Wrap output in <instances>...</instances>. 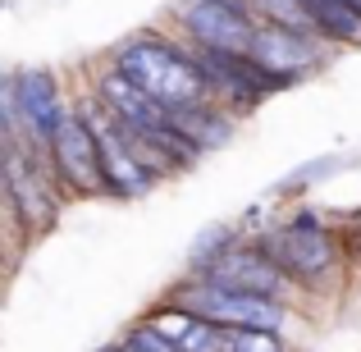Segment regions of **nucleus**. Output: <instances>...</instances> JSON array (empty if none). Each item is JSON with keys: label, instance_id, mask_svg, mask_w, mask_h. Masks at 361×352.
Returning a JSON list of instances; mask_svg holds the SVG:
<instances>
[{"label": "nucleus", "instance_id": "obj_5", "mask_svg": "<svg viewBox=\"0 0 361 352\" xmlns=\"http://www.w3.org/2000/svg\"><path fill=\"white\" fill-rule=\"evenodd\" d=\"M46 160H51V174L60 183L64 197L73 202H92V197H106V174H101V138L92 128V119L82 115V106H73L60 119L55 138L46 142Z\"/></svg>", "mask_w": 361, "mask_h": 352}, {"label": "nucleus", "instance_id": "obj_1", "mask_svg": "<svg viewBox=\"0 0 361 352\" xmlns=\"http://www.w3.org/2000/svg\"><path fill=\"white\" fill-rule=\"evenodd\" d=\"M110 64H115L123 78L137 83L147 97H156L169 115L215 101L211 78H206L202 60H197V51L188 42H169L160 32H142V37H128L123 46H115Z\"/></svg>", "mask_w": 361, "mask_h": 352}, {"label": "nucleus", "instance_id": "obj_19", "mask_svg": "<svg viewBox=\"0 0 361 352\" xmlns=\"http://www.w3.org/2000/svg\"><path fill=\"white\" fill-rule=\"evenodd\" d=\"M211 352H220V348H211Z\"/></svg>", "mask_w": 361, "mask_h": 352}, {"label": "nucleus", "instance_id": "obj_17", "mask_svg": "<svg viewBox=\"0 0 361 352\" xmlns=\"http://www.w3.org/2000/svg\"><path fill=\"white\" fill-rule=\"evenodd\" d=\"M106 352H133V344H128V339H123V344H115V348H106Z\"/></svg>", "mask_w": 361, "mask_h": 352}, {"label": "nucleus", "instance_id": "obj_11", "mask_svg": "<svg viewBox=\"0 0 361 352\" xmlns=\"http://www.w3.org/2000/svg\"><path fill=\"white\" fill-rule=\"evenodd\" d=\"M92 92H97L101 106H106L110 115L123 123V128H133V133H156V128H165V123H169V110L160 106L156 97H147V92H142L133 78H123L115 64L97 69Z\"/></svg>", "mask_w": 361, "mask_h": 352}, {"label": "nucleus", "instance_id": "obj_12", "mask_svg": "<svg viewBox=\"0 0 361 352\" xmlns=\"http://www.w3.org/2000/svg\"><path fill=\"white\" fill-rule=\"evenodd\" d=\"M174 123H178V128H183L202 151H215V147H224V142L233 138V128H238V115H229L220 101H211V106L174 110Z\"/></svg>", "mask_w": 361, "mask_h": 352}, {"label": "nucleus", "instance_id": "obj_18", "mask_svg": "<svg viewBox=\"0 0 361 352\" xmlns=\"http://www.w3.org/2000/svg\"><path fill=\"white\" fill-rule=\"evenodd\" d=\"M353 5H357V9H361V0H353Z\"/></svg>", "mask_w": 361, "mask_h": 352}, {"label": "nucleus", "instance_id": "obj_10", "mask_svg": "<svg viewBox=\"0 0 361 352\" xmlns=\"http://www.w3.org/2000/svg\"><path fill=\"white\" fill-rule=\"evenodd\" d=\"M197 279H211V284H220V289H238V293L279 298V302H288V293L298 289V284L279 270V261H274L261 243H233L229 252L215 256V261L206 265Z\"/></svg>", "mask_w": 361, "mask_h": 352}, {"label": "nucleus", "instance_id": "obj_14", "mask_svg": "<svg viewBox=\"0 0 361 352\" xmlns=\"http://www.w3.org/2000/svg\"><path fill=\"white\" fill-rule=\"evenodd\" d=\"M256 18L261 23H279V28H298V32H320L316 18H311V9L302 5V0H252Z\"/></svg>", "mask_w": 361, "mask_h": 352}, {"label": "nucleus", "instance_id": "obj_3", "mask_svg": "<svg viewBox=\"0 0 361 352\" xmlns=\"http://www.w3.org/2000/svg\"><path fill=\"white\" fill-rule=\"evenodd\" d=\"M5 202H9V215L32 233L51 229L64 202L46 151H32L18 138H5Z\"/></svg>", "mask_w": 361, "mask_h": 352}, {"label": "nucleus", "instance_id": "obj_16", "mask_svg": "<svg viewBox=\"0 0 361 352\" xmlns=\"http://www.w3.org/2000/svg\"><path fill=\"white\" fill-rule=\"evenodd\" d=\"M229 247H233V229H229V224H211V229H206V233L192 243V252H188V265H192V274H202L206 265H211L215 256H224Z\"/></svg>", "mask_w": 361, "mask_h": 352}, {"label": "nucleus", "instance_id": "obj_9", "mask_svg": "<svg viewBox=\"0 0 361 352\" xmlns=\"http://www.w3.org/2000/svg\"><path fill=\"white\" fill-rule=\"evenodd\" d=\"M334 51H338V46L329 42V37L298 32V28H279V23H261L256 46H252L256 60H261L270 73H279L288 87L302 83V78H311V73H320V69H329Z\"/></svg>", "mask_w": 361, "mask_h": 352}, {"label": "nucleus", "instance_id": "obj_7", "mask_svg": "<svg viewBox=\"0 0 361 352\" xmlns=\"http://www.w3.org/2000/svg\"><path fill=\"white\" fill-rule=\"evenodd\" d=\"M82 115L92 119V128H97V138H101V174H106V197H115V202H137V197H147L151 188L160 183V174L137 156V147L128 142L123 123L110 115L106 106H101L97 92L82 101Z\"/></svg>", "mask_w": 361, "mask_h": 352}, {"label": "nucleus", "instance_id": "obj_4", "mask_svg": "<svg viewBox=\"0 0 361 352\" xmlns=\"http://www.w3.org/2000/svg\"><path fill=\"white\" fill-rule=\"evenodd\" d=\"M261 247L279 261V270L298 289H320L338 265V238L329 233V224L316 211H298L288 224L265 233Z\"/></svg>", "mask_w": 361, "mask_h": 352}, {"label": "nucleus", "instance_id": "obj_13", "mask_svg": "<svg viewBox=\"0 0 361 352\" xmlns=\"http://www.w3.org/2000/svg\"><path fill=\"white\" fill-rule=\"evenodd\" d=\"M302 5L311 9L320 37H329L338 51L343 46H361V9L353 0H302Z\"/></svg>", "mask_w": 361, "mask_h": 352}, {"label": "nucleus", "instance_id": "obj_8", "mask_svg": "<svg viewBox=\"0 0 361 352\" xmlns=\"http://www.w3.org/2000/svg\"><path fill=\"white\" fill-rule=\"evenodd\" d=\"M178 23H183L188 46L233 55H252L256 32H261L252 0H188V5H178Z\"/></svg>", "mask_w": 361, "mask_h": 352}, {"label": "nucleus", "instance_id": "obj_15", "mask_svg": "<svg viewBox=\"0 0 361 352\" xmlns=\"http://www.w3.org/2000/svg\"><path fill=\"white\" fill-rule=\"evenodd\" d=\"M215 348L220 352H288L279 329H220Z\"/></svg>", "mask_w": 361, "mask_h": 352}, {"label": "nucleus", "instance_id": "obj_6", "mask_svg": "<svg viewBox=\"0 0 361 352\" xmlns=\"http://www.w3.org/2000/svg\"><path fill=\"white\" fill-rule=\"evenodd\" d=\"M169 302L197 311L202 320H211L215 329H279L288 320V302L279 298H261V293H238V289H220L211 279H188L178 284V293Z\"/></svg>", "mask_w": 361, "mask_h": 352}, {"label": "nucleus", "instance_id": "obj_2", "mask_svg": "<svg viewBox=\"0 0 361 352\" xmlns=\"http://www.w3.org/2000/svg\"><path fill=\"white\" fill-rule=\"evenodd\" d=\"M0 106H5V138L27 142L32 151H46V142L55 138L60 119L69 115V101L60 92V78L51 69H18L5 78L0 92Z\"/></svg>", "mask_w": 361, "mask_h": 352}]
</instances>
